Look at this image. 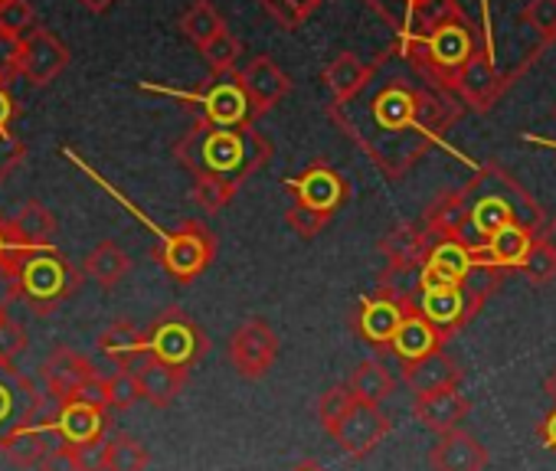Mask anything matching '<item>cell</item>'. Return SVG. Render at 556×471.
<instances>
[{
  "instance_id": "cell-9",
  "label": "cell",
  "mask_w": 556,
  "mask_h": 471,
  "mask_svg": "<svg viewBox=\"0 0 556 471\" xmlns=\"http://www.w3.org/2000/svg\"><path fill=\"white\" fill-rule=\"evenodd\" d=\"M43 393L14 364H0V451L4 442L43 416Z\"/></svg>"
},
{
  "instance_id": "cell-16",
  "label": "cell",
  "mask_w": 556,
  "mask_h": 471,
  "mask_svg": "<svg viewBox=\"0 0 556 471\" xmlns=\"http://www.w3.org/2000/svg\"><path fill=\"white\" fill-rule=\"evenodd\" d=\"M66 66H70V47L56 34L37 27L21 40V76L30 86H50Z\"/></svg>"
},
{
  "instance_id": "cell-25",
  "label": "cell",
  "mask_w": 556,
  "mask_h": 471,
  "mask_svg": "<svg viewBox=\"0 0 556 471\" xmlns=\"http://www.w3.org/2000/svg\"><path fill=\"white\" fill-rule=\"evenodd\" d=\"M11 229H14L17 250H53L56 216L40 200H30L17 209V216L11 219Z\"/></svg>"
},
{
  "instance_id": "cell-44",
  "label": "cell",
  "mask_w": 556,
  "mask_h": 471,
  "mask_svg": "<svg viewBox=\"0 0 556 471\" xmlns=\"http://www.w3.org/2000/svg\"><path fill=\"white\" fill-rule=\"evenodd\" d=\"M24 157H27V144L11 128L0 131V180H8L24 164Z\"/></svg>"
},
{
  "instance_id": "cell-39",
  "label": "cell",
  "mask_w": 556,
  "mask_h": 471,
  "mask_svg": "<svg viewBox=\"0 0 556 471\" xmlns=\"http://www.w3.org/2000/svg\"><path fill=\"white\" fill-rule=\"evenodd\" d=\"M200 53H203L206 66L213 69V76H223V73H232V66H236V60H239V53H242V43H239L236 34L223 30V34H219L216 40H210Z\"/></svg>"
},
{
  "instance_id": "cell-13",
  "label": "cell",
  "mask_w": 556,
  "mask_h": 471,
  "mask_svg": "<svg viewBox=\"0 0 556 471\" xmlns=\"http://www.w3.org/2000/svg\"><path fill=\"white\" fill-rule=\"evenodd\" d=\"M413 40L426 50V60H429L439 73L455 76V79H458V73L478 56V53H475V34H471V27H468L462 17H455V21H448V24L429 30L426 37H413Z\"/></svg>"
},
{
  "instance_id": "cell-55",
  "label": "cell",
  "mask_w": 556,
  "mask_h": 471,
  "mask_svg": "<svg viewBox=\"0 0 556 471\" xmlns=\"http://www.w3.org/2000/svg\"><path fill=\"white\" fill-rule=\"evenodd\" d=\"M543 393H546V396L553 399V406H556V367L546 373V380H543Z\"/></svg>"
},
{
  "instance_id": "cell-4",
  "label": "cell",
  "mask_w": 556,
  "mask_h": 471,
  "mask_svg": "<svg viewBox=\"0 0 556 471\" xmlns=\"http://www.w3.org/2000/svg\"><path fill=\"white\" fill-rule=\"evenodd\" d=\"M21 292L34 311L50 315L66 298L83 289V272L53 246V250H21L14 256Z\"/></svg>"
},
{
  "instance_id": "cell-37",
  "label": "cell",
  "mask_w": 556,
  "mask_h": 471,
  "mask_svg": "<svg viewBox=\"0 0 556 471\" xmlns=\"http://www.w3.org/2000/svg\"><path fill=\"white\" fill-rule=\"evenodd\" d=\"M318 8L321 0H262V11L286 30H299Z\"/></svg>"
},
{
  "instance_id": "cell-56",
  "label": "cell",
  "mask_w": 556,
  "mask_h": 471,
  "mask_svg": "<svg viewBox=\"0 0 556 471\" xmlns=\"http://www.w3.org/2000/svg\"><path fill=\"white\" fill-rule=\"evenodd\" d=\"M523 141H530V144H540V148H549V151H556V141H549V138H536V135H523Z\"/></svg>"
},
{
  "instance_id": "cell-24",
  "label": "cell",
  "mask_w": 556,
  "mask_h": 471,
  "mask_svg": "<svg viewBox=\"0 0 556 471\" xmlns=\"http://www.w3.org/2000/svg\"><path fill=\"white\" fill-rule=\"evenodd\" d=\"M462 377H465L462 364L445 351H435V354L403 367V383L416 396H426V393H435V390H445V386H458Z\"/></svg>"
},
{
  "instance_id": "cell-3",
  "label": "cell",
  "mask_w": 556,
  "mask_h": 471,
  "mask_svg": "<svg viewBox=\"0 0 556 471\" xmlns=\"http://www.w3.org/2000/svg\"><path fill=\"white\" fill-rule=\"evenodd\" d=\"M465 200V236L462 240L468 246H481L491 232H497L507 222H527L536 229L543 222L540 203L501 167L484 164L478 177L462 190Z\"/></svg>"
},
{
  "instance_id": "cell-29",
  "label": "cell",
  "mask_w": 556,
  "mask_h": 471,
  "mask_svg": "<svg viewBox=\"0 0 556 471\" xmlns=\"http://www.w3.org/2000/svg\"><path fill=\"white\" fill-rule=\"evenodd\" d=\"M83 272H86L89 279H96L102 289H115V285L131 272V259H128V253H125L118 243L102 240V243L86 256Z\"/></svg>"
},
{
  "instance_id": "cell-57",
  "label": "cell",
  "mask_w": 556,
  "mask_h": 471,
  "mask_svg": "<svg viewBox=\"0 0 556 471\" xmlns=\"http://www.w3.org/2000/svg\"><path fill=\"white\" fill-rule=\"evenodd\" d=\"M292 471H325V464H318V461H312V458H305V461H299Z\"/></svg>"
},
{
  "instance_id": "cell-35",
  "label": "cell",
  "mask_w": 556,
  "mask_h": 471,
  "mask_svg": "<svg viewBox=\"0 0 556 471\" xmlns=\"http://www.w3.org/2000/svg\"><path fill=\"white\" fill-rule=\"evenodd\" d=\"M102 383H105V406H109V409L125 412V409H131L138 399H144V396H141V386H138V377H135V370H128V367H115L109 377H102Z\"/></svg>"
},
{
  "instance_id": "cell-50",
  "label": "cell",
  "mask_w": 556,
  "mask_h": 471,
  "mask_svg": "<svg viewBox=\"0 0 556 471\" xmlns=\"http://www.w3.org/2000/svg\"><path fill=\"white\" fill-rule=\"evenodd\" d=\"M536 438H540V445H543L546 451L556 455V406L536 422Z\"/></svg>"
},
{
  "instance_id": "cell-32",
  "label": "cell",
  "mask_w": 556,
  "mask_h": 471,
  "mask_svg": "<svg viewBox=\"0 0 556 471\" xmlns=\"http://www.w3.org/2000/svg\"><path fill=\"white\" fill-rule=\"evenodd\" d=\"M348 386L354 390V396H357L361 403H374V406H380V403L393 393L396 377H393L380 360H364V364H357V370L351 373Z\"/></svg>"
},
{
  "instance_id": "cell-58",
  "label": "cell",
  "mask_w": 556,
  "mask_h": 471,
  "mask_svg": "<svg viewBox=\"0 0 556 471\" xmlns=\"http://www.w3.org/2000/svg\"><path fill=\"white\" fill-rule=\"evenodd\" d=\"M481 8H484V27H488V0H481Z\"/></svg>"
},
{
  "instance_id": "cell-27",
  "label": "cell",
  "mask_w": 556,
  "mask_h": 471,
  "mask_svg": "<svg viewBox=\"0 0 556 471\" xmlns=\"http://www.w3.org/2000/svg\"><path fill=\"white\" fill-rule=\"evenodd\" d=\"M99 351L115 364V367H135L148 354V331L135 328L131 321H112L99 334Z\"/></svg>"
},
{
  "instance_id": "cell-2",
  "label": "cell",
  "mask_w": 556,
  "mask_h": 471,
  "mask_svg": "<svg viewBox=\"0 0 556 471\" xmlns=\"http://www.w3.org/2000/svg\"><path fill=\"white\" fill-rule=\"evenodd\" d=\"M177 161L200 180V177H213V180H226L232 187H239L258 164L268 161L271 148L268 141L249 128H216V125H193V131H187L177 148H174Z\"/></svg>"
},
{
  "instance_id": "cell-7",
  "label": "cell",
  "mask_w": 556,
  "mask_h": 471,
  "mask_svg": "<svg viewBox=\"0 0 556 471\" xmlns=\"http://www.w3.org/2000/svg\"><path fill=\"white\" fill-rule=\"evenodd\" d=\"M180 99L200 105L203 122L206 125H216V128H249L252 125V115H255V105H252L249 92L242 89L239 73L213 76L200 92L180 96Z\"/></svg>"
},
{
  "instance_id": "cell-23",
  "label": "cell",
  "mask_w": 556,
  "mask_h": 471,
  "mask_svg": "<svg viewBox=\"0 0 556 471\" xmlns=\"http://www.w3.org/2000/svg\"><path fill=\"white\" fill-rule=\"evenodd\" d=\"M239 82L242 89L249 92L255 112H268L282 102L289 92H292V79L275 66V60L268 56H255L245 63V69L239 73Z\"/></svg>"
},
{
  "instance_id": "cell-36",
  "label": "cell",
  "mask_w": 556,
  "mask_h": 471,
  "mask_svg": "<svg viewBox=\"0 0 556 471\" xmlns=\"http://www.w3.org/2000/svg\"><path fill=\"white\" fill-rule=\"evenodd\" d=\"M354 403H357V396H354V390L348 383H334L331 390H325L321 399H318V422H321V429L331 435L344 422V416L354 409Z\"/></svg>"
},
{
  "instance_id": "cell-10",
  "label": "cell",
  "mask_w": 556,
  "mask_h": 471,
  "mask_svg": "<svg viewBox=\"0 0 556 471\" xmlns=\"http://www.w3.org/2000/svg\"><path fill=\"white\" fill-rule=\"evenodd\" d=\"M478 250L468 246L455 236H432L426 263L419 269V289H445V285H462L471 279L478 269ZM416 289V292H419Z\"/></svg>"
},
{
  "instance_id": "cell-33",
  "label": "cell",
  "mask_w": 556,
  "mask_h": 471,
  "mask_svg": "<svg viewBox=\"0 0 556 471\" xmlns=\"http://www.w3.org/2000/svg\"><path fill=\"white\" fill-rule=\"evenodd\" d=\"M151 461V451L128 432H118L109 438V458L105 471H144Z\"/></svg>"
},
{
  "instance_id": "cell-22",
  "label": "cell",
  "mask_w": 556,
  "mask_h": 471,
  "mask_svg": "<svg viewBox=\"0 0 556 471\" xmlns=\"http://www.w3.org/2000/svg\"><path fill=\"white\" fill-rule=\"evenodd\" d=\"M131 370H135V377H138L141 396H144L151 406H157V409H167V406L180 396V390L187 386V380H190V370L170 367V364H164V360H157V357H151V354H144Z\"/></svg>"
},
{
  "instance_id": "cell-17",
  "label": "cell",
  "mask_w": 556,
  "mask_h": 471,
  "mask_svg": "<svg viewBox=\"0 0 556 471\" xmlns=\"http://www.w3.org/2000/svg\"><path fill=\"white\" fill-rule=\"evenodd\" d=\"M40 377L47 383V393L56 399V403H66V399H76L83 396V390L99 377L96 364L89 357H83L79 351L73 347H56L43 367H40Z\"/></svg>"
},
{
  "instance_id": "cell-1",
  "label": "cell",
  "mask_w": 556,
  "mask_h": 471,
  "mask_svg": "<svg viewBox=\"0 0 556 471\" xmlns=\"http://www.w3.org/2000/svg\"><path fill=\"white\" fill-rule=\"evenodd\" d=\"M452 118L455 112L442 99L406 82H390L370 96L361 118H341V125L390 177H400L442 141Z\"/></svg>"
},
{
  "instance_id": "cell-48",
  "label": "cell",
  "mask_w": 556,
  "mask_h": 471,
  "mask_svg": "<svg viewBox=\"0 0 556 471\" xmlns=\"http://www.w3.org/2000/svg\"><path fill=\"white\" fill-rule=\"evenodd\" d=\"M14 256H17V253H14ZM14 256L0 263V311H8L17 298H24L21 279H17V266H14Z\"/></svg>"
},
{
  "instance_id": "cell-43",
  "label": "cell",
  "mask_w": 556,
  "mask_h": 471,
  "mask_svg": "<svg viewBox=\"0 0 556 471\" xmlns=\"http://www.w3.org/2000/svg\"><path fill=\"white\" fill-rule=\"evenodd\" d=\"M286 222L302 236V240H315L318 232H325V226L331 222V216H325L318 209H308V206H302V203L292 200V206L286 213Z\"/></svg>"
},
{
  "instance_id": "cell-20",
  "label": "cell",
  "mask_w": 556,
  "mask_h": 471,
  "mask_svg": "<svg viewBox=\"0 0 556 471\" xmlns=\"http://www.w3.org/2000/svg\"><path fill=\"white\" fill-rule=\"evenodd\" d=\"M435 351H445V338H442V331L413 305L409 315L403 318V324H400V331H396V338H393V344H390L387 354L396 357L400 367H406V364L422 360V357H429V354H435Z\"/></svg>"
},
{
  "instance_id": "cell-18",
  "label": "cell",
  "mask_w": 556,
  "mask_h": 471,
  "mask_svg": "<svg viewBox=\"0 0 556 471\" xmlns=\"http://www.w3.org/2000/svg\"><path fill=\"white\" fill-rule=\"evenodd\" d=\"M533 243H536V229H530L527 222H507L478 246V263L501 269V272L520 269L527 263Z\"/></svg>"
},
{
  "instance_id": "cell-15",
  "label": "cell",
  "mask_w": 556,
  "mask_h": 471,
  "mask_svg": "<svg viewBox=\"0 0 556 471\" xmlns=\"http://www.w3.org/2000/svg\"><path fill=\"white\" fill-rule=\"evenodd\" d=\"M390 429H393V422H390V416L380 409V406H374V403H354V409L344 416V422L331 432V438L341 445V451L344 455H351V458H367L387 435H390Z\"/></svg>"
},
{
  "instance_id": "cell-38",
  "label": "cell",
  "mask_w": 556,
  "mask_h": 471,
  "mask_svg": "<svg viewBox=\"0 0 556 471\" xmlns=\"http://www.w3.org/2000/svg\"><path fill=\"white\" fill-rule=\"evenodd\" d=\"M37 30V11L30 0H0V34L24 40Z\"/></svg>"
},
{
  "instance_id": "cell-21",
  "label": "cell",
  "mask_w": 556,
  "mask_h": 471,
  "mask_svg": "<svg viewBox=\"0 0 556 471\" xmlns=\"http://www.w3.org/2000/svg\"><path fill=\"white\" fill-rule=\"evenodd\" d=\"M468 412H471V399L465 393H458V386H445V390L416 396V403H413L416 422L439 432V435L458 429L468 419Z\"/></svg>"
},
{
  "instance_id": "cell-42",
  "label": "cell",
  "mask_w": 556,
  "mask_h": 471,
  "mask_svg": "<svg viewBox=\"0 0 556 471\" xmlns=\"http://www.w3.org/2000/svg\"><path fill=\"white\" fill-rule=\"evenodd\" d=\"M30 347L27 331L21 321L0 315V364H17V357H24Z\"/></svg>"
},
{
  "instance_id": "cell-41",
  "label": "cell",
  "mask_w": 556,
  "mask_h": 471,
  "mask_svg": "<svg viewBox=\"0 0 556 471\" xmlns=\"http://www.w3.org/2000/svg\"><path fill=\"white\" fill-rule=\"evenodd\" d=\"M236 190H239V187H232V183H226V180L200 177V180L193 183V200L200 203V209H206V213H219V209H226V206L232 203Z\"/></svg>"
},
{
  "instance_id": "cell-47",
  "label": "cell",
  "mask_w": 556,
  "mask_h": 471,
  "mask_svg": "<svg viewBox=\"0 0 556 471\" xmlns=\"http://www.w3.org/2000/svg\"><path fill=\"white\" fill-rule=\"evenodd\" d=\"M73 448H76L79 471H105V458H109V438L83 442V445H73Z\"/></svg>"
},
{
  "instance_id": "cell-59",
  "label": "cell",
  "mask_w": 556,
  "mask_h": 471,
  "mask_svg": "<svg viewBox=\"0 0 556 471\" xmlns=\"http://www.w3.org/2000/svg\"><path fill=\"white\" fill-rule=\"evenodd\" d=\"M409 4H419V0H409Z\"/></svg>"
},
{
  "instance_id": "cell-6",
  "label": "cell",
  "mask_w": 556,
  "mask_h": 471,
  "mask_svg": "<svg viewBox=\"0 0 556 471\" xmlns=\"http://www.w3.org/2000/svg\"><path fill=\"white\" fill-rule=\"evenodd\" d=\"M210 351L203 328L184 308H164L148 328V354L170 367H197Z\"/></svg>"
},
{
  "instance_id": "cell-11",
  "label": "cell",
  "mask_w": 556,
  "mask_h": 471,
  "mask_svg": "<svg viewBox=\"0 0 556 471\" xmlns=\"http://www.w3.org/2000/svg\"><path fill=\"white\" fill-rule=\"evenodd\" d=\"M278 357V334L265 318H249L229 338V364L242 380H262Z\"/></svg>"
},
{
  "instance_id": "cell-60",
  "label": "cell",
  "mask_w": 556,
  "mask_h": 471,
  "mask_svg": "<svg viewBox=\"0 0 556 471\" xmlns=\"http://www.w3.org/2000/svg\"><path fill=\"white\" fill-rule=\"evenodd\" d=\"M0 315H8V311H0Z\"/></svg>"
},
{
  "instance_id": "cell-14",
  "label": "cell",
  "mask_w": 556,
  "mask_h": 471,
  "mask_svg": "<svg viewBox=\"0 0 556 471\" xmlns=\"http://www.w3.org/2000/svg\"><path fill=\"white\" fill-rule=\"evenodd\" d=\"M109 409L92 403V399H66V403H56V412L53 419H43V425L66 445H83V442H96V438H105L109 432Z\"/></svg>"
},
{
  "instance_id": "cell-19",
  "label": "cell",
  "mask_w": 556,
  "mask_h": 471,
  "mask_svg": "<svg viewBox=\"0 0 556 471\" xmlns=\"http://www.w3.org/2000/svg\"><path fill=\"white\" fill-rule=\"evenodd\" d=\"M491 461L488 448L465 429L442 432L429 448L432 471H484Z\"/></svg>"
},
{
  "instance_id": "cell-54",
  "label": "cell",
  "mask_w": 556,
  "mask_h": 471,
  "mask_svg": "<svg viewBox=\"0 0 556 471\" xmlns=\"http://www.w3.org/2000/svg\"><path fill=\"white\" fill-rule=\"evenodd\" d=\"M79 4H83L86 11H92V14H105V11L115 4V0H79Z\"/></svg>"
},
{
  "instance_id": "cell-53",
  "label": "cell",
  "mask_w": 556,
  "mask_h": 471,
  "mask_svg": "<svg viewBox=\"0 0 556 471\" xmlns=\"http://www.w3.org/2000/svg\"><path fill=\"white\" fill-rule=\"evenodd\" d=\"M536 236H540V240H543V243L549 246V253L556 256V216H553V219H546V226H543V229H540Z\"/></svg>"
},
{
  "instance_id": "cell-12",
  "label": "cell",
  "mask_w": 556,
  "mask_h": 471,
  "mask_svg": "<svg viewBox=\"0 0 556 471\" xmlns=\"http://www.w3.org/2000/svg\"><path fill=\"white\" fill-rule=\"evenodd\" d=\"M286 190L292 193L295 203H302L308 209H318L325 216H334L348 203V193H351L348 180L328 161H315L299 177H289Z\"/></svg>"
},
{
  "instance_id": "cell-8",
  "label": "cell",
  "mask_w": 556,
  "mask_h": 471,
  "mask_svg": "<svg viewBox=\"0 0 556 471\" xmlns=\"http://www.w3.org/2000/svg\"><path fill=\"white\" fill-rule=\"evenodd\" d=\"M413 308V298H400V295H390V292H374V295H364L354 318H351V328L354 334L361 338V344H367L370 351H380L387 354L403 318L409 315Z\"/></svg>"
},
{
  "instance_id": "cell-51",
  "label": "cell",
  "mask_w": 556,
  "mask_h": 471,
  "mask_svg": "<svg viewBox=\"0 0 556 471\" xmlns=\"http://www.w3.org/2000/svg\"><path fill=\"white\" fill-rule=\"evenodd\" d=\"M14 253H21V250H17V243H14V229H11V219L0 216V263L11 259Z\"/></svg>"
},
{
  "instance_id": "cell-5",
  "label": "cell",
  "mask_w": 556,
  "mask_h": 471,
  "mask_svg": "<svg viewBox=\"0 0 556 471\" xmlns=\"http://www.w3.org/2000/svg\"><path fill=\"white\" fill-rule=\"evenodd\" d=\"M216 256V240L213 232L200 219H184L174 232L157 229V246L154 259L174 282H193L200 279Z\"/></svg>"
},
{
  "instance_id": "cell-31",
  "label": "cell",
  "mask_w": 556,
  "mask_h": 471,
  "mask_svg": "<svg viewBox=\"0 0 556 471\" xmlns=\"http://www.w3.org/2000/svg\"><path fill=\"white\" fill-rule=\"evenodd\" d=\"M226 30V21L223 14L210 4V0H193V4L184 11L180 17V34L193 43V47H206L210 40H216L219 34Z\"/></svg>"
},
{
  "instance_id": "cell-34",
  "label": "cell",
  "mask_w": 556,
  "mask_h": 471,
  "mask_svg": "<svg viewBox=\"0 0 556 471\" xmlns=\"http://www.w3.org/2000/svg\"><path fill=\"white\" fill-rule=\"evenodd\" d=\"M455 17H462L455 0H419V4H413L409 27H413V37H426L429 30H435Z\"/></svg>"
},
{
  "instance_id": "cell-45",
  "label": "cell",
  "mask_w": 556,
  "mask_h": 471,
  "mask_svg": "<svg viewBox=\"0 0 556 471\" xmlns=\"http://www.w3.org/2000/svg\"><path fill=\"white\" fill-rule=\"evenodd\" d=\"M523 21L540 37H556V0H530L523 8Z\"/></svg>"
},
{
  "instance_id": "cell-52",
  "label": "cell",
  "mask_w": 556,
  "mask_h": 471,
  "mask_svg": "<svg viewBox=\"0 0 556 471\" xmlns=\"http://www.w3.org/2000/svg\"><path fill=\"white\" fill-rule=\"evenodd\" d=\"M14 115H17L14 96L8 92V86H0V131H4V128H11Z\"/></svg>"
},
{
  "instance_id": "cell-30",
  "label": "cell",
  "mask_w": 556,
  "mask_h": 471,
  "mask_svg": "<svg viewBox=\"0 0 556 471\" xmlns=\"http://www.w3.org/2000/svg\"><path fill=\"white\" fill-rule=\"evenodd\" d=\"M370 79V66L357 53H341L328 69H325V86L334 92L338 102H351Z\"/></svg>"
},
{
  "instance_id": "cell-61",
  "label": "cell",
  "mask_w": 556,
  "mask_h": 471,
  "mask_svg": "<svg viewBox=\"0 0 556 471\" xmlns=\"http://www.w3.org/2000/svg\"><path fill=\"white\" fill-rule=\"evenodd\" d=\"M553 115H556V112H553Z\"/></svg>"
},
{
  "instance_id": "cell-26",
  "label": "cell",
  "mask_w": 556,
  "mask_h": 471,
  "mask_svg": "<svg viewBox=\"0 0 556 471\" xmlns=\"http://www.w3.org/2000/svg\"><path fill=\"white\" fill-rule=\"evenodd\" d=\"M458 92L462 99L478 109V112H488L494 105V99L501 96V76L494 69V60L484 53V56H475L462 73H458Z\"/></svg>"
},
{
  "instance_id": "cell-28",
  "label": "cell",
  "mask_w": 556,
  "mask_h": 471,
  "mask_svg": "<svg viewBox=\"0 0 556 471\" xmlns=\"http://www.w3.org/2000/svg\"><path fill=\"white\" fill-rule=\"evenodd\" d=\"M50 435H53V432L43 425V416H40L37 422L17 429V432L4 442V451H0V455H8V461L17 464V468H40V461H43L47 451L53 448V445H50Z\"/></svg>"
},
{
  "instance_id": "cell-46",
  "label": "cell",
  "mask_w": 556,
  "mask_h": 471,
  "mask_svg": "<svg viewBox=\"0 0 556 471\" xmlns=\"http://www.w3.org/2000/svg\"><path fill=\"white\" fill-rule=\"evenodd\" d=\"M21 76V40L0 34V86Z\"/></svg>"
},
{
  "instance_id": "cell-49",
  "label": "cell",
  "mask_w": 556,
  "mask_h": 471,
  "mask_svg": "<svg viewBox=\"0 0 556 471\" xmlns=\"http://www.w3.org/2000/svg\"><path fill=\"white\" fill-rule=\"evenodd\" d=\"M40 471H79V461H76V448L73 445H53L47 451V458L40 461Z\"/></svg>"
},
{
  "instance_id": "cell-40",
  "label": "cell",
  "mask_w": 556,
  "mask_h": 471,
  "mask_svg": "<svg viewBox=\"0 0 556 471\" xmlns=\"http://www.w3.org/2000/svg\"><path fill=\"white\" fill-rule=\"evenodd\" d=\"M520 272H523L527 282L536 285V289H543V285H549V282L556 279V256L549 253V246L540 240V236H536V243H533L527 263L520 266Z\"/></svg>"
}]
</instances>
